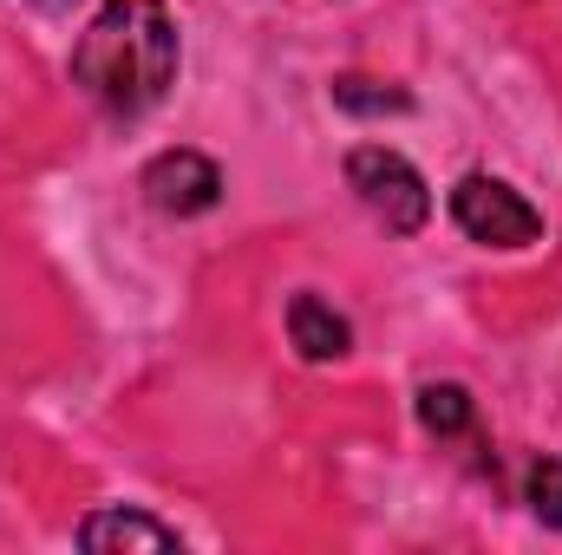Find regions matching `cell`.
Here are the masks:
<instances>
[{"instance_id":"obj_1","label":"cell","mask_w":562,"mask_h":555,"mask_svg":"<svg viewBox=\"0 0 562 555\" xmlns=\"http://www.w3.org/2000/svg\"><path fill=\"white\" fill-rule=\"evenodd\" d=\"M177 66H183V39L164 0H105L72 46V86L105 118L125 125L170 99Z\"/></svg>"},{"instance_id":"obj_2","label":"cell","mask_w":562,"mask_h":555,"mask_svg":"<svg viewBox=\"0 0 562 555\" xmlns=\"http://www.w3.org/2000/svg\"><path fill=\"white\" fill-rule=\"evenodd\" d=\"M347 190L393 229V236H419L431 223V190H425L419 163L400 157L393 144H353L347 150Z\"/></svg>"},{"instance_id":"obj_3","label":"cell","mask_w":562,"mask_h":555,"mask_svg":"<svg viewBox=\"0 0 562 555\" xmlns=\"http://www.w3.org/2000/svg\"><path fill=\"white\" fill-rule=\"evenodd\" d=\"M451 223L477 249H530V242H543V209L524 190H510L504 177H484V170L451 183Z\"/></svg>"},{"instance_id":"obj_4","label":"cell","mask_w":562,"mask_h":555,"mask_svg":"<svg viewBox=\"0 0 562 555\" xmlns=\"http://www.w3.org/2000/svg\"><path fill=\"white\" fill-rule=\"evenodd\" d=\"M138 190L144 203L157 209V216H203V209H216L223 203V170L203 157V150H157L150 163L138 170Z\"/></svg>"},{"instance_id":"obj_5","label":"cell","mask_w":562,"mask_h":555,"mask_svg":"<svg viewBox=\"0 0 562 555\" xmlns=\"http://www.w3.org/2000/svg\"><path fill=\"white\" fill-rule=\"evenodd\" d=\"M72 543L92 555H112V550H183V536L170 530V523H157V517H144V510H92L79 530H72Z\"/></svg>"},{"instance_id":"obj_6","label":"cell","mask_w":562,"mask_h":555,"mask_svg":"<svg viewBox=\"0 0 562 555\" xmlns=\"http://www.w3.org/2000/svg\"><path fill=\"white\" fill-rule=\"evenodd\" d=\"M288 340H294V353L314 360V366L353 353V327H347V314H334V301H321V294H294V301H288Z\"/></svg>"},{"instance_id":"obj_7","label":"cell","mask_w":562,"mask_h":555,"mask_svg":"<svg viewBox=\"0 0 562 555\" xmlns=\"http://www.w3.org/2000/svg\"><path fill=\"white\" fill-rule=\"evenodd\" d=\"M419 424L431 438H464L471 424H477V406H471V393L464 386H419Z\"/></svg>"},{"instance_id":"obj_8","label":"cell","mask_w":562,"mask_h":555,"mask_svg":"<svg viewBox=\"0 0 562 555\" xmlns=\"http://www.w3.org/2000/svg\"><path fill=\"white\" fill-rule=\"evenodd\" d=\"M334 105H340V112H353V118H380V112H413V99H406L400 86H386V79H360V72L334 79Z\"/></svg>"},{"instance_id":"obj_9","label":"cell","mask_w":562,"mask_h":555,"mask_svg":"<svg viewBox=\"0 0 562 555\" xmlns=\"http://www.w3.org/2000/svg\"><path fill=\"white\" fill-rule=\"evenodd\" d=\"M524 503L543 530H562V457H537L524 471Z\"/></svg>"}]
</instances>
